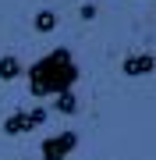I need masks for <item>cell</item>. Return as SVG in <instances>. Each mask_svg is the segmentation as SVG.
I'll use <instances>...</instances> for the list:
<instances>
[{
    "mask_svg": "<svg viewBox=\"0 0 156 160\" xmlns=\"http://www.w3.org/2000/svg\"><path fill=\"white\" fill-rule=\"evenodd\" d=\"M153 71H156L153 53H131V57L121 61V75H128V78H142V75H153Z\"/></svg>",
    "mask_w": 156,
    "mask_h": 160,
    "instance_id": "obj_4",
    "label": "cell"
},
{
    "mask_svg": "<svg viewBox=\"0 0 156 160\" xmlns=\"http://www.w3.org/2000/svg\"><path fill=\"white\" fill-rule=\"evenodd\" d=\"M18 75H25L21 61H18V57H11V53H4V57H0V78H4V82H14Z\"/></svg>",
    "mask_w": 156,
    "mask_h": 160,
    "instance_id": "obj_5",
    "label": "cell"
},
{
    "mask_svg": "<svg viewBox=\"0 0 156 160\" xmlns=\"http://www.w3.org/2000/svg\"><path fill=\"white\" fill-rule=\"evenodd\" d=\"M21 160H29V157H21Z\"/></svg>",
    "mask_w": 156,
    "mask_h": 160,
    "instance_id": "obj_9",
    "label": "cell"
},
{
    "mask_svg": "<svg viewBox=\"0 0 156 160\" xmlns=\"http://www.w3.org/2000/svg\"><path fill=\"white\" fill-rule=\"evenodd\" d=\"M46 118H50V110H43V107H35V110H18V114H7V121H4V135H25V132L39 128Z\"/></svg>",
    "mask_w": 156,
    "mask_h": 160,
    "instance_id": "obj_3",
    "label": "cell"
},
{
    "mask_svg": "<svg viewBox=\"0 0 156 160\" xmlns=\"http://www.w3.org/2000/svg\"><path fill=\"white\" fill-rule=\"evenodd\" d=\"M78 18H82V22H92V18H96V4H82L78 7Z\"/></svg>",
    "mask_w": 156,
    "mask_h": 160,
    "instance_id": "obj_8",
    "label": "cell"
},
{
    "mask_svg": "<svg viewBox=\"0 0 156 160\" xmlns=\"http://www.w3.org/2000/svg\"><path fill=\"white\" fill-rule=\"evenodd\" d=\"M78 64H75V53L68 46H53L46 57H39L25 71L29 78V92L35 100H46V96H60V92H75V82H78Z\"/></svg>",
    "mask_w": 156,
    "mask_h": 160,
    "instance_id": "obj_1",
    "label": "cell"
},
{
    "mask_svg": "<svg viewBox=\"0 0 156 160\" xmlns=\"http://www.w3.org/2000/svg\"><path fill=\"white\" fill-rule=\"evenodd\" d=\"M35 32H43V36H46V32H53V29H57V11H35Z\"/></svg>",
    "mask_w": 156,
    "mask_h": 160,
    "instance_id": "obj_7",
    "label": "cell"
},
{
    "mask_svg": "<svg viewBox=\"0 0 156 160\" xmlns=\"http://www.w3.org/2000/svg\"><path fill=\"white\" fill-rule=\"evenodd\" d=\"M75 146H78V132H57V135H46L39 142V157L43 160H68L71 153H75Z\"/></svg>",
    "mask_w": 156,
    "mask_h": 160,
    "instance_id": "obj_2",
    "label": "cell"
},
{
    "mask_svg": "<svg viewBox=\"0 0 156 160\" xmlns=\"http://www.w3.org/2000/svg\"><path fill=\"white\" fill-rule=\"evenodd\" d=\"M53 110H57V114H75V110H78V96H75V92L53 96Z\"/></svg>",
    "mask_w": 156,
    "mask_h": 160,
    "instance_id": "obj_6",
    "label": "cell"
}]
</instances>
